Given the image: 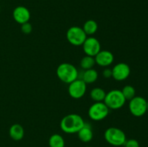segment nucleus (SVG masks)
<instances>
[{
	"label": "nucleus",
	"instance_id": "1",
	"mask_svg": "<svg viewBox=\"0 0 148 147\" xmlns=\"http://www.w3.org/2000/svg\"><path fill=\"white\" fill-rule=\"evenodd\" d=\"M85 123L83 118L80 115L72 113L62 118L60 122V128L66 133H77Z\"/></svg>",
	"mask_w": 148,
	"mask_h": 147
},
{
	"label": "nucleus",
	"instance_id": "2",
	"mask_svg": "<svg viewBox=\"0 0 148 147\" xmlns=\"http://www.w3.org/2000/svg\"><path fill=\"white\" fill-rule=\"evenodd\" d=\"M56 75L62 82L66 84L78 79V70L73 64L69 63H62L56 69Z\"/></svg>",
	"mask_w": 148,
	"mask_h": 147
},
{
	"label": "nucleus",
	"instance_id": "3",
	"mask_svg": "<svg viewBox=\"0 0 148 147\" xmlns=\"http://www.w3.org/2000/svg\"><path fill=\"white\" fill-rule=\"evenodd\" d=\"M103 102L109 110H119L124 106L126 102V99L124 98L121 90L112 89L106 93Z\"/></svg>",
	"mask_w": 148,
	"mask_h": 147
},
{
	"label": "nucleus",
	"instance_id": "4",
	"mask_svg": "<svg viewBox=\"0 0 148 147\" xmlns=\"http://www.w3.org/2000/svg\"><path fill=\"white\" fill-rule=\"evenodd\" d=\"M104 137L108 144L114 146H123L127 141L124 131L115 127H111L106 130Z\"/></svg>",
	"mask_w": 148,
	"mask_h": 147
},
{
	"label": "nucleus",
	"instance_id": "5",
	"mask_svg": "<svg viewBox=\"0 0 148 147\" xmlns=\"http://www.w3.org/2000/svg\"><path fill=\"white\" fill-rule=\"evenodd\" d=\"M109 113V108L103 102L92 104L88 109V116L94 121H101L105 119Z\"/></svg>",
	"mask_w": 148,
	"mask_h": 147
},
{
	"label": "nucleus",
	"instance_id": "6",
	"mask_svg": "<svg viewBox=\"0 0 148 147\" xmlns=\"http://www.w3.org/2000/svg\"><path fill=\"white\" fill-rule=\"evenodd\" d=\"M66 35L68 42L75 46H82L88 37L82 27L78 26H72L69 27L66 32Z\"/></svg>",
	"mask_w": 148,
	"mask_h": 147
},
{
	"label": "nucleus",
	"instance_id": "7",
	"mask_svg": "<svg viewBox=\"0 0 148 147\" xmlns=\"http://www.w3.org/2000/svg\"><path fill=\"white\" fill-rule=\"evenodd\" d=\"M147 102L144 97L135 96L130 100L129 110L132 115L135 117H142L147 112Z\"/></svg>",
	"mask_w": 148,
	"mask_h": 147
},
{
	"label": "nucleus",
	"instance_id": "8",
	"mask_svg": "<svg viewBox=\"0 0 148 147\" xmlns=\"http://www.w3.org/2000/svg\"><path fill=\"white\" fill-rule=\"evenodd\" d=\"M87 89V84L82 80L77 79L69 84L68 92L71 97L74 99H80L85 95Z\"/></svg>",
	"mask_w": 148,
	"mask_h": 147
},
{
	"label": "nucleus",
	"instance_id": "9",
	"mask_svg": "<svg viewBox=\"0 0 148 147\" xmlns=\"http://www.w3.org/2000/svg\"><path fill=\"white\" fill-rule=\"evenodd\" d=\"M83 51L87 56L95 57L97 53L101 50L99 40L94 37H88L82 45Z\"/></svg>",
	"mask_w": 148,
	"mask_h": 147
},
{
	"label": "nucleus",
	"instance_id": "10",
	"mask_svg": "<svg viewBox=\"0 0 148 147\" xmlns=\"http://www.w3.org/2000/svg\"><path fill=\"white\" fill-rule=\"evenodd\" d=\"M131 69L130 66L125 63H119L112 69V77L115 80L121 82L127 79L130 75Z\"/></svg>",
	"mask_w": 148,
	"mask_h": 147
},
{
	"label": "nucleus",
	"instance_id": "11",
	"mask_svg": "<svg viewBox=\"0 0 148 147\" xmlns=\"http://www.w3.org/2000/svg\"><path fill=\"white\" fill-rule=\"evenodd\" d=\"M94 58L95 63L102 67H107L110 66L114 61V54L107 50H101Z\"/></svg>",
	"mask_w": 148,
	"mask_h": 147
},
{
	"label": "nucleus",
	"instance_id": "12",
	"mask_svg": "<svg viewBox=\"0 0 148 147\" xmlns=\"http://www.w3.org/2000/svg\"><path fill=\"white\" fill-rule=\"evenodd\" d=\"M12 16L15 22L22 24L29 22L30 19V12L25 7L18 6L13 10Z\"/></svg>",
	"mask_w": 148,
	"mask_h": 147
},
{
	"label": "nucleus",
	"instance_id": "13",
	"mask_svg": "<svg viewBox=\"0 0 148 147\" xmlns=\"http://www.w3.org/2000/svg\"><path fill=\"white\" fill-rule=\"evenodd\" d=\"M77 135L78 138L82 142L87 143L90 141L93 137V133L90 125L85 122L82 128L77 132Z\"/></svg>",
	"mask_w": 148,
	"mask_h": 147
},
{
	"label": "nucleus",
	"instance_id": "14",
	"mask_svg": "<svg viewBox=\"0 0 148 147\" xmlns=\"http://www.w3.org/2000/svg\"><path fill=\"white\" fill-rule=\"evenodd\" d=\"M10 137L14 141H20L24 137V128L20 124H13L9 131Z\"/></svg>",
	"mask_w": 148,
	"mask_h": 147
},
{
	"label": "nucleus",
	"instance_id": "15",
	"mask_svg": "<svg viewBox=\"0 0 148 147\" xmlns=\"http://www.w3.org/2000/svg\"><path fill=\"white\" fill-rule=\"evenodd\" d=\"M98 73L95 69H90L88 70H85L82 74V80L85 84H92L94 83L98 79Z\"/></svg>",
	"mask_w": 148,
	"mask_h": 147
},
{
	"label": "nucleus",
	"instance_id": "16",
	"mask_svg": "<svg viewBox=\"0 0 148 147\" xmlns=\"http://www.w3.org/2000/svg\"><path fill=\"white\" fill-rule=\"evenodd\" d=\"M98 23L93 20H87L84 23L83 27H82V29H83L84 32H85L87 35H94L98 30Z\"/></svg>",
	"mask_w": 148,
	"mask_h": 147
},
{
	"label": "nucleus",
	"instance_id": "17",
	"mask_svg": "<svg viewBox=\"0 0 148 147\" xmlns=\"http://www.w3.org/2000/svg\"><path fill=\"white\" fill-rule=\"evenodd\" d=\"M106 95V93L105 90L100 87L93 88L90 93L91 99L95 101V102H103Z\"/></svg>",
	"mask_w": 148,
	"mask_h": 147
},
{
	"label": "nucleus",
	"instance_id": "18",
	"mask_svg": "<svg viewBox=\"0 0 148 147\" xmlns=\"http://www.w3.org/2000/svg\"><path fill=\"white\" fill-rule=\"evenodd\" d=\"M49 144L50 147H64L65 142L62 135L53 134L49 138Z\"/></svg>",
	"mask_w": 148,
	"mask_h": 147
},
{
	"label": "nucleus",
	"instance_id": "19",
	"mask_svg": "<svg viewBox=\"0 0 148 147\" xmlns=\"http://www.w3.org/2000/svg\"><path fill=\"white\" fill-rule=\"evenodd\" d=\"M80 64L81 68L84 70H88V69H92L93 66L95 64V58L92 57V56H85L81 59L80 61Z\"/></svg>",
	"mask_w": 148,
	"mask_h": 147
},
{
	"label": "nucleus",
	"instance_id": "20",
	"mask_svg": "<svg viewBox=\"0 0 148 147\" xmlns=\"http://www.w3.org/2000/svg\"><path fill=\"white\" fill-rule=\"evenodd\" d=\"M126 100H131L136 96V91L134 86L132 85H126L121 90Z\"/></svg>",
	"mask_w": 148,
	"mask_h": 147
},
{
	"label": "nucleus",
	"instance_id": "21",
	"mask_svg": "<svg viewBox=\"0 0 148 147\" xmlns=\"http://www.w3.org/2000/svg\"><path fill=\"white\" fill-rule=\"evenodd\" d=\"M21 30L24 34L28 35L33 30V26H32V24L29 22L23 23V24H21Z\"/></svg>",
	"mask_w": 148,
	"mask_h": 147
},
{
	"label": "nucleus",
	"instance_id": "22",
	"mask_svg": "<svg viewBox=\"0 0 148 147\" xmlns=\"http://www.w3.org/2000/svg\"><path fill=\"white\" fill-rule=\"evenodd\" d=\"M124 147H140L139 142L135 139H130L126 141L124 144Z\"/></svg>",
	"mask_w": 148,
	"mask_h": 147
},
{
	"label": "nucleus",
	"instance_id": "23",
	"mask_svg": "<svg viewBox=\"0 0 148 147\" xmlns=\"http://www.w3.org/2000/svg\"><path fill=\"white\" fill-rule=\"evenodd\" d=\"M103 75L105 78L106 79H108V78L112 77V69H108V68H106L103 70Z\"/></svg>",
	"mask_w": 148,
	"mask_h": 147
},
{
	"label": "nucleus",
	"instance_id": "24",
	"mask_svg": "<svg viewBox=\"0 0 148 147\" xmlns=\"http://www.w3.org/2000/svg\"><path fill=\"white\" fill-rule=\"evenodd\" d=\"M147 112H148V101L147 102Z\"/></svg>",
	"mask_w": 148,
	"mask_h": 147
},
{
	"label": "nucleus",
	"instance_id": "25",
	"mask_svg": "<svg viewBox=\"0 0 148 147\" xmlns=\"http://www.w3.org/2000/svg\"><path fill=\"white\" fill-rule=\"evenodd\" d=\"M86 147H90V146H86Z\"/></svg>",
	"mask_w": 148,
	"mask_h": 147
}]
</instances>
